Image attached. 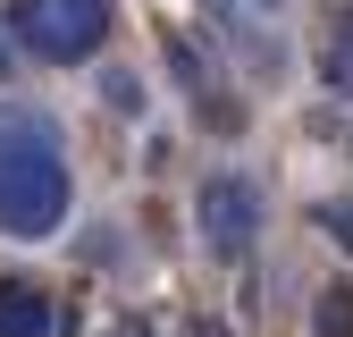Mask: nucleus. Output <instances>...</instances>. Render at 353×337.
Instances as JSON below:
<instances>
[{"instance_id": "f257e3e1", "label": "nucleus", "mask_w": 353, "mask_h": 337, "mask_svg": "<svg viewBox=\"0 0 353 337\" xmlns=\"http://www.w3.org/2000/svg\"><path fill=\"white\" fill-rule=\"evenodd\" d=\"M59 220H68L59 126L42 110H0V228L9 236H51Z\"/></svg>"}, {"instance_id": "f03ea898", "label": "nucleus", "mask_w": 353, "mask_h": 337, "mask_svg": "<svg viewBox=\"0 0 353 337\" xmlns=\"http://www.w3.org/2000/svg\"><path fill=\"white\" fill-rule=\"evenodd\" d=\"M0 34L17 51L51 59V68H76V59H93L110 42V0H9Z\"/></svg>"}, {"instance_id": "7ed1b4c3", "label": "nucleus", "mask_w": 353, "mask_h": 337, "mask_svg": "<svg viewBox=\"0 0 353 337\" xmlns=\"http://www.w3.org/2000/svg\"><path fill=\"white\" fill-rule=\"evenodd\" d=\"M194 228H202V244L219 253V262H244L252 236H261V186L244 177V168H219V177L202 186V202H194Z\"/></svg>"}, {"instance_id": "20e7f679", "label": "nucleus", "mask_w": 353, "mask_h": 337, "mask_svg": "<svg viewBox=\"0 0 353 337\" xmlns=\"http://www.w3.org/2000/svg\"><path fill=\"white\" fill-rule=\"evenodd\" d=\"M0 337H51V295H42L34 278L0 287Z\"/></svg>"}, {"instance_id": "39448f33", "label": "nucleus", "mask_w": 353, "mask_h": 337, "mask_svg": "<svg viewBox=\"0 0 353 337\" xmlns=\"http://www.w3.org/2000/svg\"><path fill=\"white\" fill-rule=\"evenodd\" d=\"M320 84L328 93H353V9H336L320 26Z\"/></svg>"}, {"instance_id": "423d86ee", "label": "nucleus", "mask_w": 353, "mask_h": 337, "mask_svg": "<svg viewBox=\"0 0 353 337\" xmlns=\"http://www.w3.org/2000/svg\"><path fill=\"white\" fill-rule=\"evenodd\" d=\"M312 337H353V287H320V304H312Z\"/></svg>"}, {"instance_id": "0eeeda50", "label": "nucleus", "mask_w": 353, "mask_h": 337, "mask_svg": "<svg viewBox=\"0 0 353 337\" xmlns=\"http://www.w3.org/2000/svg\"><path fill=\"white\" fill-rule=\"evenodd\" d=\"M312 220H320V228H328V236H336V244L353 253V202H320V211H312Z\"/></svg>"}, {"instance_id": "6e6552de", "label": "nucleus", "mask_w": 353, "mask_h": 337, "mask_svg": "<svg viewBox=\"0 0 353 337\" xmlns=\"http://www.w3.org/2000/svg\"><path fill=\"white\" fill-rule=\"evenodd\" d=\"M236 9H252V17H270L278 0H219V17H236Z\"/></svg>"}, {"instance_id": "1a4fd4ad", "label": "nucleus", "mask_w": 353, "mask_h": 337, "mask_svg": "<svg viewBox=\"0 0 353 337\" xmlns=\"http://www.w3.org/2000/svg\"><path fill=\"white\" fill-rule=\"evenodd\" d=\"M9 51H17V42H9V34H0V84H9V76H17V68H9Z\"/></svg>"}]
</instances>
